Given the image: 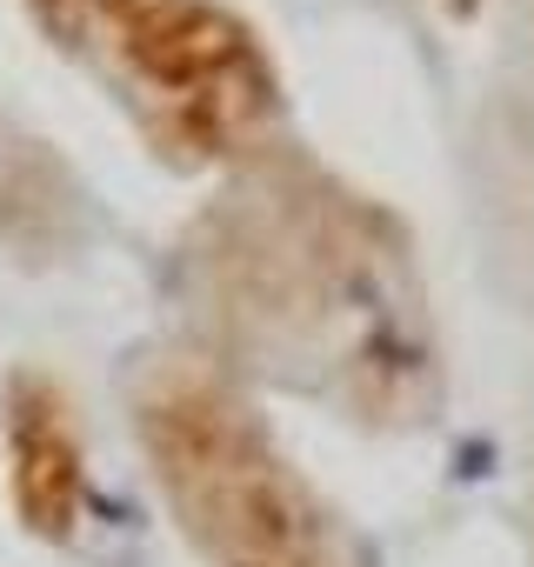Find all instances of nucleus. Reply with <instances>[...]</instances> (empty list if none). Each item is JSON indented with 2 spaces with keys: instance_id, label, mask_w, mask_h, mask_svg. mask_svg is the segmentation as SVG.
<instances>
[{
  "instance_id": "obj_1",
  "label": "nucleus",
  "mask_w": 534,
  "mask_h": 567,
  "mask_svg": "<svg viewBox=\"0 0 534 567\" xmlns=\"http://www.w3.org/2000/svg\"><path fill=\"white\" fill-rule=\"evenodd\" d=\"M220 334L361 421H414L434 401L428 301L401 227L321 174L240 187L194 240Z\"/></svg>"
},
{
  "instance_id": "obj_2",
  "label": "nucleus",
  "mask_w": 534,
  "mask_h": 567,
  "mask_svg": "<svg viewBox=\"0 0 534 567\" xmlns=\"http://www.w3.org/2000/svg\"><path fill=\"white\" fill-rule=\"evenodd\" d=\"M134 434L201 567H355L335 507L207 361H154L134 388Z\"/></svg>"
},
{
  "instance_id": "obj_3",
  "label": "nucleus",
  "mask_w": 534,
  "mask_h": 567,
  "mask_svg": "<svg viewBox=\"0 0 534 567\" xmlns=\"http://www.w3.org/2000/svg\"><path fill=\"white\" fill-rule=\"evenodd\" d=\"M34 28L94 68L174 167H220L281 114L260 34L220 0H21Z\"/></svg>"
},
{
  "instance_id": "obj_4",
  "label": "nucleus",
  "mask_w": 534,
  "mask_h": 567,
  "mask_svg": "<svg viewBox=\"0 0 534 567\" xmlns=\"http://www.w3.org/2000/svg\"><path fill=\"white\" fill-rule=\"evenodd\" d=\"M0 434H8V494L28 534L68 540L88 507V447L61 381L21 368L0 381Z\"/></svg>"
},
{
  "instance_id": "obj_5",
  "label": "nucleus",
  "mask_w": 534,
  "mask_h": 567,
  "mask_svg": "<svg viewBox=\"0 0 534 567\" xmlns=\"http://www.w3.org/2000/svg\"><path fill=\"white\" fill-rule=\"evenodd\" d=\"M441 8H448V14H468V8H474V0H441Z\"/></svg>"
}]
</instances>
